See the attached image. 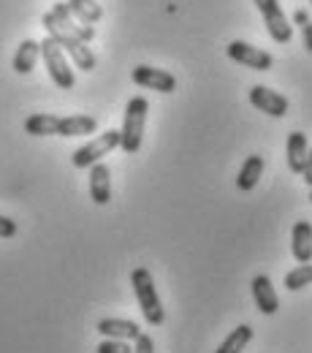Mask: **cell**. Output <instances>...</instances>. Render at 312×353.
I'll use <instances>...</instances> for the list:
<instances>
[{
    "label": "cell",
    "mask_w": 312,
    "mask_h": 353,
    "mask_svg": "<svg viewBox=\"0 0 312 353\" xmlns=\"http://www.w3.org/2000/svg\"><path fill=\"white\" fill-rule=\"evenodd\" d=\"M131 285H134L136 299H138V310L144 312V321L152 323V326H160L166 321V310H163V302H160V296L155 291L149 269L136 266L134 272H131Z\"/></svg>",
    "instance_id": "6da1fadb"
},
{
    "label": "cell",
    "mask_w": 312,
    "mask_h": 353,
    "mask_svg": "<svg viewBox=\"0 0 312 353\" xmlns=\"http://www.w3.org/2000/svg\"><path fill=\"white\" fill-rule=\"evenodd\" d=\"M147 109H149V103L144 101V95H134V98L128 101V106H125L123 131H120V147H123V152H128V155H134V152L141 150Z\"/></svg>",
    "instance_id": "7a4b0ae2"
},
{
    "label": "cell",
    "mask_w": 312,
    "mask_h": 353,
    "mask_svg": "<svg viewBox=\"0 0 312 353\" xmlns=\"http://www.w3.org/2000/svg\"><path fill=\"white\" fill-rule=\"evenodd\" d=\"M41 25L46 28L49 36H52V33H65V36H76V39H82L85 44H90V41L95 39L92 25L79 22V19L71 14L68 3H57L52 11H46L44 17H41Z\"/></svg>",
    "instance_id": "3957f363"
},
{
    "label": "cell",
    "mask_w": 312,
    "mask_h": 353,
    "mask_svg": "<svg viewBox=\"0 0 312 353\" xmlns=\"http://www.w3.org/2000/svg\"><path fill=\"white\" fill-rule=\"evenodd\" d=\"M41 57L46 63V71L52 77V82L60 90H71L76 85V77H74V68L68 65V54L63 52V46L57 44L54 39L46 36L41 41Z\"/></svg>",
    "instance_id": "277c9868"
},
{
    "label": "cell",
    "mask_w": 312,
    "mask_h": 353,
    "mask_svg": "<svg viewBox=\"0 0 312 353\" xmlns=\"http://www.w3.org/2000/svg\"><path fill=\"white\" fill-rule=\"evenodd\" d=\"M120 147V131H103L98 133L92 141H87L85 147H79L74 155H71V163L76 169H90L95 163H101L103 155H109L112 150Z\"/></svg>",
    "instance_id": "5b68a950"
},
{
    "label": "cell",
    "mask_w": 312,
    "mask_h": 353,
    "mask_svg": "<svg viewBox=\"0 0 312 353\" xmlns=\"http://www.w3.org/2000/svg\"><path fill=\"white\" fill-rule=\"evenodd\" d=\"M256 6H258L261 17H264V22H267L269 36H271L277 44H288V41L293 39V30H291V25H288V19H285L280 3H277V0H256Z\"/></svg>",
    "instance_id": "8992f818"
},
{
    "label": "cell",
    "mask_w": 312,
    "mask_h": 353,
    "mask_svg": "<svg viewBox=\"0 0 312 353\" xmlns=\"http://www.w3.org/2000/svg\"><path fill=\"white\" fill-rule=\"evenodd\" d=\"M225 54H228L233 63L247 65V68H253V71H269L271 63H274V57H271L269 52L258 49V46L245 44V41H231V44L225 46Z\"/></svg>",
    "instance_id": "52a82bcc"
},
{
    "label": "cell",
    "mask_w": 312,
    "mask_h": 353,
    "mask_svg": "<svg viewBox=\"0 0 312 353\" xmlns=\"http://www.w3.org/2000/svg\"><path fill=\"white\" fill-rule=\"evenodd\" d=\"M131 79H134L138 88L155 90V92H174V90H177V79H174L169 71L152 68V65H136Z\"/></svg>",
    "instance_id": "ba28073f"
},
{
    "label": "cell",
    "mask_w": 312,
    "mask_h": 353,
    "mask_svg": "<svg viewBox=\"0 0 312 353\" xmlns=\"http://www.w3.org/2000/svg\"><path fill=\"white\" fill-rule=\"evenodd\" d=\"M49 39H54L57 44L63 46V52L74 60V65L79 68V71H92L95 68V54H92V49H90L82 39H76V36H65V33H52Z\"/></svg>",
    "instance_id": "9c48e42d"
},
{
    "label": "cell",
    "mask_w": 312,
    "mask_h": 353,
    "mask_svg": "<svg viewBox=\"0 0 312 353\" xmlns=\"http://www.w3.org/2000/svg\"><path fill=\"white\" fill-rule=\"evenodd\" d=\"M250 103H253L258 112L269 114V117H285V114H288V106H291L285 95L264 88V85H256V88L250 90Z\"/></svg>",
    "instance_id": "30bf717a"
},
{
    "label": "cell",
    "mask_w": 312,
    "mask_h": 353,
    "mask_svg": "<svg viewBox=\"0 0 312 353\" xmlns=\"http://www.w3.org/2000/svg\"><path fill=\"white\" fill-rule=\"evenodd\" d=\"M90 196L98 207L112 201V172H109L106 163L90 166Z\"/></svg>",
    "instance_id": "8fae6325"
},
{
    "label": "cell",
    "mask_w": 312,
    "mask_h": 353,
    "mask_svg": "<svg viewBox=\"0 0 312 353\" xmlns=\"http://www.w3.org/2000/svg\"><path fill=\"white\" fill-rule=\"evenodd\" d=\"M98 334H103V337H109V340H134L141 334V329H138V323L134 321H125V318H101L98 321Z\"/></svg>",
    "instance_id": "7c38bea8"
},
{
    "label": "cell",
    "mask_w": 312,
    "mask_h": 353,
    "mask_svg": "<svg viewBox=\"0 0 312 353\" xmlns=\"http://www.w3.org/2000/svg\"><path fill=\"white\" fill-rule=\"evenodd\" d=\"M253 299H256V307L261 310L264 315H274L277 310H280V299H277V294H274V285H271V280H269L267 274H258V277H253Z\"/></svg>",
    "instance_id": "4fadbf2b"
},
{
    "label": "cell",
    "mask_w": 312,
    "mask_h": 353,
    "mask_svg": "<svg viewBox=\"0 0 312 353\" xmlns=\"http://www.w3.org/2000/svg\"><path fill=\"white\" fill-rule=\"evenodd\" d=\"M291 250L299 264H312V223L299 221L291 234Z\"/></svg>",
    "instance_id": "5bb4252c"
},
{
    "label": "cell",
    "mask_w": 312,
    "mask_h": 353,
    "mask_svg": "<svg viewBox=\"0 0 312 353\" xmlns=\"http://www.w3.org/2000/svg\"><path fill=\"white\" fill-rule=\"evenodd\" d=\"M285 152H288V169H291L293 174H302V172H304V163H307V152H310L307 136L299 131L288 133V147H285Z\"/></svg>",
    "instance_id": "9a60e30c"
},
{
    "label": "cell",
    "mask_w": 312,
    "mask_h": 353,
    "mask_svg": "<svg viewBox=\"0 0 312 353\" xmlns=\"http://www.w3.org/2000/svg\"><path fill=\"white\" fill-rule=\"evenodd\" d=\"M95 131H98V120L90 114L60 117V123H57V136H90Z\"/></svg>",
    "instance_id": "2e32d148"
},
{
    "label": "cell",
    "mask_w": 312,
    "mask_h": 353,
    "mask_svg": "<svg viewBox=\"0 0 312 353\" xmlns=\"http://www.w3.org/2000/svg\"><path fill=\"white\" fill-rule=\"evenodd\" d=\"M41 57V41H33V39H25L22 44L17 46V54H14V71L17 74H30L36 68Z\"/></svg>",
    "instance_id": "e0dca14e"
},
{
    "label": "cell",
    "mask_w": 312,
    "mask_h": 353,
    "mask_svg": "<svg viewBox=\"0 0 312 353\" xmlns=\"http://www.w3.org/2000/svg\"><path fill=\"white\" fill-rule=\"evenodd\" d=\"M264 174V158L261 155H250L245 163H242V169H239V174H236V188L239 190H253L256 185H258V179Z\"/></svg>",
    "instance_id": "ac0fdd59"
},
{
    "label": "cell",
    "mask_w": 312,
    "mask_h": 353,
    "mask_svg": "<svg viewBox=\"0 0 312 353\" xmlns=\"http://www.w3.org/2000/svg\"><path fill=\"white\" fill-rule=\"evenodd\" d=\"M253 343V326H247V323H242V326H236V329H231V334L223 340V345L218 348L215 353H242L247 345Z\"/></svg>",
    "instance_id": "d6986e66"
},
{
    "label": "cell",
    "mask_w": 312,
    "mask_h": 353,
    "mask_svg": "<svg viewBox=\"0 0 312 353\" xmlns=\"http://www.w3.org/2000/svg\"><path fill=\"white\" fill-rule=\"evenodd\" d=\"M65 3H68L71 14H74L79 22H85V25H95V22H101V17H103V8H101L98 0H65Z\"/></svg>",
    "instance_id": "ffe728a7"
},
{
    "label": "cell",
    "mask_w": 312,
    "mask_h": 353,
    "mask_svg": "<svg viewBox=\"0 0 312 353\" xmlns=\"http://www.w3.org/2000/svg\"><path fill=\"white\" fill-rule=\"evenodd\" d=\"M57 114H30L25 120V131L30 136H57Z\"/></svg>",
    "instance_id": "44dd1931"
},
{
    "label": "cell",
    "mask_w": 312,
    "mask_h": 353,
    "mask_svg": "<svg viewBox=\"0 0 312 353\" xmlns=\"http://www.w3.org/2000/svg\"><path fill=\"white\" fill-rule=\"evenodd\" d=\"M312 283V264H299L285 274V288L288 291H302Z\"/></svg>",
    "instance_id": "7402d4cb"
},
{
    "label": "cell",
    "mask_w": 312,
    "mask_h": 353,
    "mask_svg": "<svg viewBox=\"0 0 312 353\" xmlns=\"http://www.w3.org/2000/svg\"><path fill=\"white\" fill-rule=\"evenodd\" d=\"M293 22L302 28V39H304V46L312 52V22H310V14L304 8H296L293 11Z\"/></svg>",
    "instance_id": "603a6c76"
},
{
    "label": "cell",
    "mask_w": 312,
    "mask_h": 353,
    "mask_svg": "<svg viewBox=\"0 0 312 353\" xmlns=\"http://www.w3.org/2000/svg\"><path fill=\"white\" fill-rule=\"evenodd\" d=\"M95 353H134V348L125 343V340H103L98 348H95Z\"/></svg>",
    "instance_id": "cb8c5ba5"
},
{
    "label": "cell",
    "mask_w": 312,
    "mask_h": 353,
    "mask_svg": "<svg viewBox=\"0 0 312 353\" xmlns=\"http://www.w3.org/2000/svg\"><path fill=\"white\" fill-rule=\"evenodd\" d=\"M134 353H155V343H152V337H149V334H138V337H136Z\"/></svg>",
    "instance_id": "d4e9b609"
},
{
    "label": "cell",
    "mask_w": 312,
    "mask_h": 353,
    "mask_svg": "<svg viewBox=\"0 0 312 353\" xmlns=\"http://www.w3.org/2000/svg\"><path fill=\"white\" fill-rule=\"evenodd\" d=\"M17 234V223L11 221V218H6V215H0V236L3 239H11Z\"/></svg>",
    "instance_id": "484cf974"
},
{
    "label": "cell",
    "mask_w": 312,
    "mask_h": 353,
    "mask_svg": "<svg viewBox=\"0 0 312 353\" xmlns=\"http://www.w3.org/2000/svg\"><path fill=\"white\" fill-rule=\"evenodd\" d=\"M302 176H304V182L312 188V150L307 152V163H304V172H302Z\"/></svg>",
    "instance_id": "4316f807"
},
{
    "label": "cell",
    "mask_w": 312,
    "mask_h": 353,
    "mask_svg": "<svg viewBox=\"0 0 312 353\" xmlns=\"http://www.w3.org/2000/svg\"><path fill=\"white\" fill-rule=\"evenodd\" d=\"M310 201H312V193H310Z\"/></svg>",
    "instance_id": "83f0119b"
},
{
    "label": "cell",
    "mask_w": 312,
    "mask_h": 353,
    "mask_svg": "<svg viewBox=\"0 0 312 353\" xmlns=\"http://www.w3.org/2000/svg\"><path fill=\"white\" fill-rule=\"evenodd\" d=\"M310 3H312V0H310Z\"/></svg>",
    "instance_id": "f1b7e54d"
}]
</instances>
